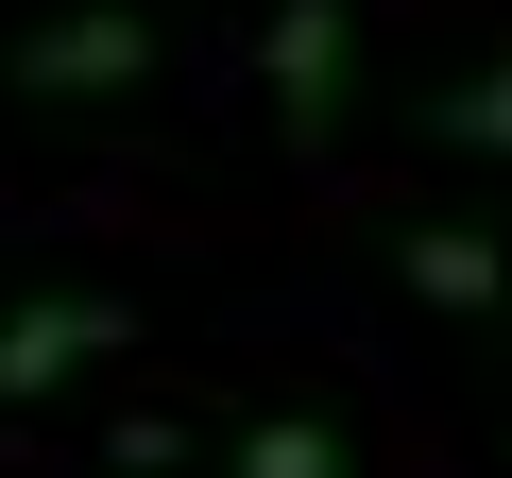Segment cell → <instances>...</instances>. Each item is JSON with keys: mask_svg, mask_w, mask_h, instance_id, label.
<instances>
[{"mask_svg": "<svg viewBox=\"0 0 512 478\" xmlns=\"http://www.w3.org/2000/svg\"><path fill=\"white\" fill-rule=\"evenodd\" d=\"M18 86L35 103H120V86H154V18L137 0H69V18L18 35Z\"/></svg>", "mask_w": 512, "mask_h": 478, "instance_id": "cell-1", "label": "cell"}, {"mask_svg": "<svg viewBox=\"0 0 512 478\" xmlns=\"http://www.w3.org/2000/svg\"><path fill=\"white\" fill-rule=\"evenodd\" d=\"M120 342H137V325H120V291H35V308H0V393L35 410V393H69V376H86V359H120Z\"/></svg>", "mask_w": 512, "mask_h": 478, "instance_id": "cell-2", "label": "cell"}, {"mask_svg": "<svg viewBox=\"0 0 512 478\" xmlns=\"http://www.w3.org/2000/svg\"><path fill=\"white\" fill-rule=\"evenodd\" d=\"M256 69H274V120H291V137H325V120H342V0H291Z\"/></svg>", "mask_w": 512, "mask_h": 478, "instance_id": "cell-3", "label": "cell"}, {"mask_svg": "<svg viewBox=\"0 0 512 478\" xmlns=\"http://www.w3.org/2000/svg\"><path fill=\"white\" fill-rule=\"evenodd\" d=\"M410 291H427V308H495V239H461V222H410Z\"/></svg>", "mask_w": 512, "mask_h": 478, "instance_id": "cell-4", "label": "cell"}, {"mask_svg": "<svg viewBox=\"0 0 512 478\" xmlns=\"http://www.w3.org/2000/svg\"><path fill=\"white\" fill-rule=\"evenodd\" d=\"M239 478H342V427H308V410H256V427H239Z\"/></svg>", "mask_w": 512, "mask_h": 478, "instance_id": "cell-5", "label": "cell"}, {"mask_svg": "<svg viewBox=\"0 0 512 478\" xmlns=\"http://www.w3.org/2000/svg\"><path fill=\"white\" fill-rule=\"evenodd\" d=\"M427 137H444V154H512V69L444 86V103H427Z\"/></svg>", "mask_w": 512, "mask_h": 478, "instance_id": "cell-6", "label": "cell"}]
</instances>
